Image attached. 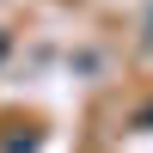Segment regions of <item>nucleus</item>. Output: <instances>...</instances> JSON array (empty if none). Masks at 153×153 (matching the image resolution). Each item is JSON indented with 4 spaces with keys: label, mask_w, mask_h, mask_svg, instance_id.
I'll return each instance as SVG.
<instances>
[{
    "label": "nucleus",
    "mask_w": 153,
    "mask_h": 153,
    "mask_svg": "<svg viewBox=\"0 0 153 153\" xmlns=\"http://www.w3.org/2000/svg\"><path fill=\"white\" fill-rule=\"evenodd\" d=\"M0 55H6V31H0Z\"/></svg>",
    "instance_id": "1"
}]
</instances>
